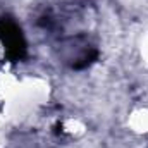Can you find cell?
<instances>
[{
    "instance_id": "cell-1",
    "label": "cell",
    "mask_w": 148,
    "mask_h": 148,
    "mask_svg": "<svg viewBox=\"0 0 148 148\" xmlns=\"http://www.w3.org/2000/svg\"><path fill=\"white\" fill-rule=\"evenodd\" d=\"M0 36L3 40L10 57L19 59L24 53V41H23V36H21V31L16 28L14 23L2 21L0 23Z\"/></svg>"
}]
</instances>
